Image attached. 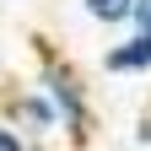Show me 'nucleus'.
Masks as SVG:
<instances>
[{
  "label": "nucleus",
  "mask_w": 151,
  "mask_h": 151,
  "mask_svg": "<svg viewBox=\"0 0 151 151\" xmlns=\"http://www.w3.org/2000/svg\"><path fill=\"white\" fill-rule=\"evenodd\" d=\"M108 76H151V32H129L103 54Z\"/></svg>",
  "instance_id": "3"
},
{
  "label": "nucleus",
  "mask_w": 151,
  "mask_h": 151,
  "mask_svg": "<svg viewBox=\"0 0 151 151\" xmlns=\"http://www.w3.org/2000/svg\"><path fill=\"white\" fill-rule=\"evenodd\" d=\"M81 11L97 27H124L129 22V0H81Z\"/></svg>",
  "instance_id": "4"
},
{
  "label": "nucleus",
  "mask_w": 151,
  "mask_h": 151,
  "mask_svg": "<svg viewBox=\"0 0 151 151\" xmlns=\"http://www.w3.org/2000/svg\"><path fill=\"white\" fill-rule=\"evenodd\" d=\"M38 92L49 97V108H54V119H60V129H65L70 140H81V135H86V124H92V97H86L81 76H76L70 65H60V60H43V70H38Z\"/></svg>",
  "instance_id": "1"
},
{
  "label": "nucleus",
  "mask_w": 151,
  "mask_h": 151,
  "mask_svg": "<svg viewBox=\"0 0 151 151\" xmlns=\"http://www.w3.org/2000/svg\"><path fill=\"white\" fill-rule=\"evenodd\" d=\"M0 151H27V135L16 124H6V119H0Z\"/></svg>",
  "instance_id": "6"
},
{
  "label": "nucleus",
  "mask_w": 151,
  "mask_h": 151,
  "mask_svg": "<svg viewBox=\"0 0 151 151\" xmlns=\"http://www.w3.org/2000/svg\"><path fill=\"white\" fill-rule=\"evenodd\" d=\"M129 32H151V0H129Z\"/></svg>",
  "instance_id": "5"
},
{
  "label": "nucleus",
  "mask_w": 151,
  "mask_h": 151,
  "mask_svg": "<svg viewBox=\"0 0 151 151\" xmlns=\"http://www.w3.org/2000/svg\"><path fill=\"white\" fill-rule=\"evenodd\" d=\"M11 124L22 129L27 140L54 135V129H60V119H54V108H49V97H43L38 86H27V92H16V97H11Z\"/></svg>",
  "instance_id": "2"
},
{
  "label": "nucleus",
  "mask_w": 151,
  "mask_h": 151,
  "mask_svg": "<svg viewBox=\"0 0 151 151\" xmlns=\"http://www.w3.org/2000/svg\"><path fill=\"white\" fill-rule=\"evenodd\" d=\"M135 140H140V146H151V119H140V129H135Z\"/></svg>",
  "instance_id": "7"
}]
</instances>
